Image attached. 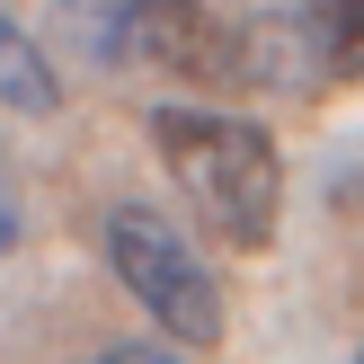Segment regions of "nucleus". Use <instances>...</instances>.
Masks as SVG:
<instances>
[{"mask_svg": "<svg viewBox=\"0 0 364 364\" xmlns=\"http://www.w3.org/2000/svg\"><path fill=\"white\" fill-rule=\"evenodd\" d=\"M151 151L169 160L178 196L196 205V223L223 231L231 249H267L284 213V160L267 142V124L223 116V107H160Z\"/></svg>", "mask_w": 364, "mask_h": 364, "instance_id": "obj_1", "label": "nucleus"}, {"mask_svg": "<svg viewBox=\"0 0 364 364\" xmlns=\"http://www.w3.org/2000/svg\"><path fill=\"white\" fill-rule=\"evenodd\" d=\"M107 267L124 276V294H134L169 338H187V347H213V338H223V284H213V267L196 258V240L169 223V213L116 205L107 213Z\"/></svg>", "mask_w": 364, "mask_h": 364, "instance_id": "obj_2", "label": "nucleus"}, {"mask_svg": "<svg viewBox=\"0 0 364 364\" xmlns=\"http://www.w3.org/2000/svg\"><path fill=\"white\" fill-rule=\"evenodd\" d=\"M134 63L169 80H240V27L205 0H134Z\"/></svg>", "mask_w": 364, "mask_h": 364, "instance_id": "obj_3", "label": "nucleus"}, {"mask_svg": "<svg viewBox=\"0 0 364 364\" xmlns=\"http://www.w3.org/2000/svg\"><path fill=\"white\" fill-rule=\"evenodd\" d=\"M53 98H63V80H53L45 45L0 9V107H18V116H53Z\"/></svg>", "mask_w": 364, "mask_h": 364, "instance_id": "obj_4", "label": "nucleus"}, {"mask_svg": "<svg viewBox=\"0 0 364 364\" xmlns=\"http://www.w3.org/2000/svg\"><path fill=\"white\" fill-rule=\"evenodd\" d=\"M53 27L107 71L134 63V0H53Z\"/></svg>", "mask_w": 364, "mask_h": 364, "instance_id": "obj_5", "label": "nucleus"}, {"mask_svg": "<svg viewBox=\"0 0 364 364\" xmlns=\"http://www.w3.org/2000/svg\"><path fill=\"white\" fill-rule=\"evenodd\" d=\"M320 80H364V0H302Z\"/></svg>", "mask_w": 364, "mask_h": 364, "instance_id": "obj_6", "label": "nucleus"}, {"mask_svg": "<svg viewBox=\"0 0 364 364\" xmlns=\"http://www.w3.org/2000/svg\"><path fill=\"white\" fill-rule=\"evenodd\" d=\"M27 240V196H18V169H9V151H0V258Z\"/></svg>", "mask_w": 364, "mask_h": 364, "instance_id": "obj_7", "label": "nucleus"}, {"mask_svg": "<svg viewBox=\"0 0 364 364\" xmlns=\"http://www.w3.org/2000/svg\"><path fill=\"white\" fill-rule=\"evenodd\" d=\"M98 364H187V355H169V347H107Z\"/></svg>", "mask_w": 364, "mask_h": 364, "instance_id": "obj_8", "label": "nucleus"}, {"mask_svg": "<svg viewBox=\"0 0 364 364\" xmlns=\"http://www.w3.org/2000/svg\"><path fill=\"white\" fill-rule=\"evenodd\" d=\"M355 364H364V347H355Z\"/></svg>", "mask_w": 364, "mask_h": 364, "instance_id": "obj_9", "label": "nucleus"}]
</instances>
